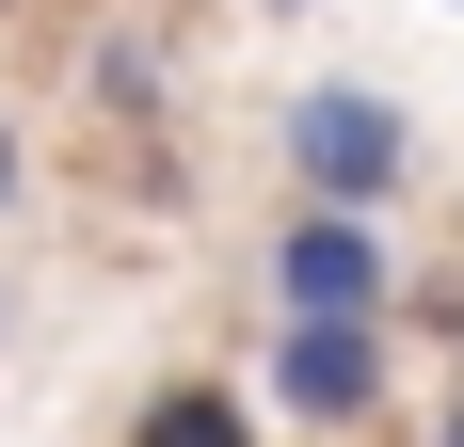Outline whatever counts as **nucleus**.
<instances>
[{"mask_svg": "<svg viewBox=\"0 0 464 447\" xmlns=\"http://www.w3.org/2000/svg\"><path fill=\"white\" fill-rule=\"evenodd\" d=\"M273 160H288L304 208H401V192H417V112L384 81H304L273 112Z\"/></svg>", "mask_w": 464, "mask_h": 447, "instance_id": "1", "label": "nucleus"}, {"mask_svg": "<svg viewBox=\"0 0 464 447\" xmlns=\"http://www.w3.org/2000/svg\"><path fill=\"white\" fill-rule=\"evenodd\" d=\"M256 288H273V319H401V240H384V208L288 192V224L256 240Z\"/></svg>", "mask_w": 464, "mask_h": 447, "instance_id": "2", "label": "nucleus"}, {"mask_svg": "<svg viewBox=\"0 0 464 447\" xmlns=\"http://www.w3.org/2000/svg\"><path fill=\"white\" fill-rule=\"evenodd\" d=\"M384 384H401V319H273V367H256V400L288 432H321V447L369 432Z\"/></svg>", "mask_w": 464, "mask_h": 447, "instance_id": "3", "label": "nucleus"}, {"mask_svg": "<svg viewBox=\"0 0 464 447\" xmlns=\"http://www.w3.org/2000/svg\"><path fill=\"white\" fill-rule=\"evenodd\" d=\"M81 96H96L129 144H160V112H177V33H160V0H144V16L112 0V33L81 48Z\"/></svg>", "mask_w": 464, "mask_h": 447, "instance_id": "4", "label": "nucleus"}, {"mask_svg": "<svg viewBox=\"0 0 464 447\" xmlns=\"http://www.w3.org/2000/svg\"><path fill=\"white\" fill-rule=\"evenodd\" d=\"M129 447H256V400L192 367V384H160V400H129Z\"/></svg>", "mask_w": 464, "mask_h": 447, "instance_id": "5", "label": "nucleus"}, {"mask_svg": "<svg viewBox=\"0 0 464 447\" xmlns=\"http://www.w3.org/2000/svg\"><path fill=\"white\" fill-rule=\"evenodd\" d=\"M33 208V144H16V112H0V224Z\"/></svg>", "mask_w": 464, "mask_h": 447, "instance_id": "6", "label": "nucleus"}, {"mask_svg": "<svg viewBox=\"0 0 464 447\" xmlns=\"http://www.w3.org/2000/svg\"><path fill=\"white\" fill-rule=\"evenodd\" d=\"M432 447H464V384H449V400H432Z\"/></svg>", "mask_w": 464, "mask_h": 447, "instance_id": "7", "label": "nucleus"}, {"mask_svg": "<svg viewBox=\"0 0 464 447\" xmlns=\"http://www.w3.org/2000/svg\"><path fill=\"white\" fill-rule=\"evenodd\" d=\"M0 336H16V271H0Z\"/></svg>", "mask_w": 464, "mask_h": 447, "instance_id": "8", "label": "nucleus"}, {"mask_svg": "<svg viewBox=\"0 0 464 447\" xmlns=\"http://www.w3.org/2000/svg\"><path fill=\"white\" fill-rule=\"evenodd\" d=\"M256 16H304V0H256Z\"/></svg>", "mask_w": 464, "mask_h": 447, "instance_id": "9", "label": "nucleus"}, {"mask_svg": "<svg viewBox=\"0 0 464 447\" xmlns=\"http://www.w3.org/2000/svg\"><path fill=\"white\" fill-rule=\"evenodd\" d=\"M0 16H16V0H0Z\"/></svg>", "mask_w": 464, "mask_h": 447, "instance_id": "10", "label": "nucleus"}]
</instances>
